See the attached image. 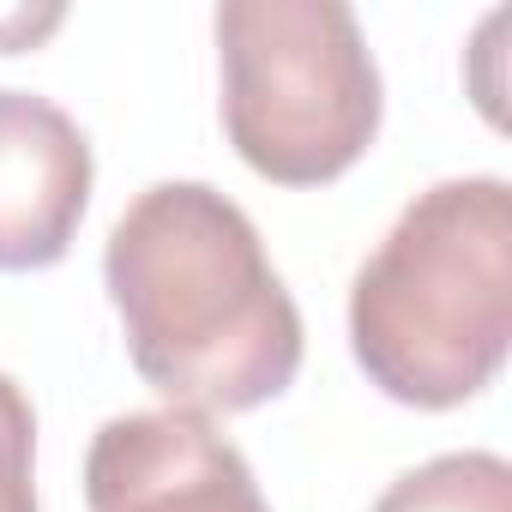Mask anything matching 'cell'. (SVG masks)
<instances>
[{"label": "cell", "instance_id": "obj_6", "mask_svg": "<svg viewBox=\"0 0 512 512\" xmlns=\"http://www.w3.org/2000/svg\"><path fill=\"white\" fill-rule=\"evenodd\" d=\"M374 512H512V464L500 452H440L404 470Z\"/></svg>", "mask_w": 512, "mask_h": 512}, {"label": "cell", "instance_id": "obj_3", "mask_svg": "<svg viewBox=\"0 0 512 512\" xmlns=\"http://www.w3.org/2000/svg\"><path fill=\"white\" fill-rule=\"evenodd\" d=\"M223 133L278 187L338 181L380 133V67L344 0H223Z\"/></svg>", "mask_w": 512, "mask_h": 512}, {"label": "cell", "instance_id": "obj_4", "mask_svg": "<svg viewBox=\"0 0 512 512\" xmlns=\"http://www.w3.org/2000/svg\"><path fill=\"white\" fill-rule=\"evenodd\" d=\"M91 512H272L253 464L199 410H127L85 452Z\"/></svg>", "mask_w": 512, "mask_h": 512}, {"label": "cell", "instance_id": "obj_5", "mask_svg": "<svg viewBox=\"0 0 512 512\" xmlns=\"http://www.w3.org/2000/svg\"><path fill=\"white\" fill-rule=\"evenodd\" d=\"M91 175V139L61 103L0 85V272L67 260L91 205Z\"/></svg>", "mask_w": 512, "mask_h": 512}, {"label": "cell", "instance_id": "obj_8", "mask_svg": "<svg viewBox=\"0 0 512 512\" xmlns=\"http://www.w3.org/2000/svg\"><path fill=\"white\" fill-rule=\"evenodd\" d=\"M61 25V7H43V13H31V7H13V13H0V55H19V49H31L37 37H49Z\"/></svg>", "mask_w": 512, "mask_h": 512}, {"label": "cell", "instance_id": "obj_1", "mask_svg": "<svg viewBox=\"0 0 512 512\" xmlns=\"http://www.w3.org/2000/svg\"><path fill=\"white\" fill-rule=\"evenodd\" d=\"M127 356L169 410L235 416L290 392L302 314L253 217L205 181L145 187L103 247Z\"/></svg>", "mask_w": 512, "mask_h": 512}, {"label": "cell", "instance_id": "obj_2", "mask_svg": "<svg viewBox=\"0 0 512 512\" xmlns=\"http://www.w3.org/2000/svg\"><path fill=\"white\" fill-rule=\"evenodd\" d=\"M506 344L512 187L500 175L434 181L350 284V350L386 398L452 410L494 386Z\"/></svg>", "mask_w": 512, "mask_h": 512}, {"label": "cell", "instance_id": "obj_7", "mask_svg": "<svg viewBox=\"0 0 512 512\" xmlns=\"http://www.w3.org/2000/svg\"><path fill=\"white\" fill-rule=\"evenodd\" d=\"M0 512H37V410L0 374Z\"/></svg>", "mask_w": 512, "mask_h": 512}]
</instances>
